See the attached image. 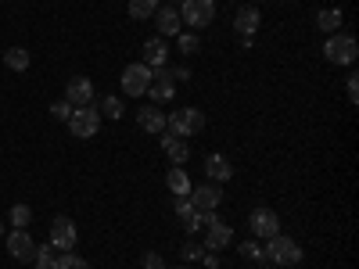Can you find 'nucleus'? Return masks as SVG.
<instances>
[{
	"label": "nucleus",
	"instance_id": "1",
	"mask_svg": "<svg viewBox=\"0 0 359 269\" xmlns=\"http://www.w3.org/2000/svg\"><path fill=\"white\" fill-rule=\"evenodd\" d=\"M359 57V43H355V36L352 33H334V36H327V43H323V62L327 65H352Z\"/></svg>",
	"mask_w": 359,
	"mask_h": 269
},
{
	"label": "nucleus",
	"instance_id": "2",
	"mask_svg": "<svg viewBox=\"0 0 359 269\" xmlns=\"http://www.w3.org/2000/svg\"><path fill=\"white\" fill-rule=\"evenodd\" d=\"M205 130V115H201V108H176L172 115H165V133H172V137H194V133H201Z\"/></svg>",
	"mask_w": 359,
	"mask_h": 269
},
{
	"label": "nucleus",
	"instance_id": "3",
	"mask_svg": "<svg viewBox=\"0 0 359 269\" xmlns=\"http://www.w3.org/2000/svg\"><path fill=\"white\" fill-rule=\"evenodd\" d=\"M266 258L269 262H273V265H298V262H302V244H298V241H291V237H284V233H277V237H269V241H266Z\"/></svg>",
	"mask_w": 359,
	"mask_h": 269
},
{
	"label": "nucleus",
	"instance_id": "4",
	"mask_svg": "<svg viewBox=\"0 0 359 269\" xmlns=\"http://www.w3.org/2000/svg\"><path fill=\"white\" fill-rule=\"evenodd\" d=\"M180 22L191 25V33L212 25L216 22V0H187V4H180Z\"/></svg>",
	"mask_w": 359,
	"mask_h": 269
},
{
	"label": "nucleus",
	"instance_id": "5",
	"mask_svg": "<svg viewBox=\"0 0 359 269\" xmlns=\"http://www.w3.org/2000/svg\"><path fill=\"white\" fill-rule=\"evenodd\" d=\"M151 76H155V69H147L144 62L126 65L123 76H118V83H123V94H126V97H144L147 86H151Z\"/></svg>",
	"mask_w": 359,
	"mask_h": 269
},
{
	"label": "nucleus",
	"instance_id": "6",
	"mask_svg": "<svg viewBox=\"0 0 359 269\" xmlns=\"http://www.w3.org/2000/svg\"><path fill=\"white\" fill-rule=\"evenodd\" d=\"M65 126L72 130V137L90 140V137H97V130H101V115H97L94 104H83V108H72V118Z\"/></svg>",
	"mask_w": 359,
	"mask_h": 269
},
{
	"label": "nucleus",
	"instance_id": "7",
	"mask_svg": "<svg viewBox=\"0 0 359 269\" xmlns=\"http://www.w3.org/2000/svg\"><path fill=\"white\" fill-rule=\"evenodd\" d=\"M248 230L252 237H262V241H269V237H277L280 233V216L273 212V208H252L248 212Z\"/></svg>",
	"mask_w": 359,
	"mask_h": 269
},
{
	"label": "nucleus",
	"instance_id": "8",
	"mask_svg": "<svg viewBox=\"0 0 359 269\" xmlns=\"http://www.w3.org/2000/svg\"><path fill=\"white\" fill-rule=\"evenodd\" d=\"M76 241H79V230H76V223L69 219V216H57L54 223H50V248L54 251H72L76 248Z\"/></svg>",
	"mask_w": 359,
	"mask_h": 269
},
{
	"label": "nucleus",
	"instance_id": "9",
	"mask_svg": "<svg viewBox=\"0 0 359 269\" xmlns=\"http://www.w3.org/2000/svg\"><path fill=\"white\" fill-rule=\"evenodd\" d=\"M144 97H151V104H169V101L176 97V79L169 76V65H165V69H155L151 86H147Z\"/></svg>",
	"mask_w": 359,
	"mask_h": 269
},
{
	"label": "nucleus",
	"instance_id": "10",
	"mask_svg": "<svg viewBox=\"0 0 359 269\" xmlns=\"http://www.w3.org/2000/svg\"><path fill=\"white\" fill-rule=\"evenodd\" d=\"M4 244H8V255L18 258V262H33L36 258V241L29 237V230H11L4 237Z\"/></svg>",
	"mask_w": 359,
	"mask_h": 269
},
{
	"label": "nucleus",
	"instance_id": "11",
	"mask_svg": "<svg viewBox=\"0 0 359 269\" xmlns=\"http://www.w3.org/2000/svg\"><path fill=\"white\" fill-rule=\"evenodd\" d=\"M191 205L201 208V212H216V208L223 205V187L219 184H201V187H191Z\"/></svg>",
	"mask_w": 359,
	"mask_h": 269
},
{
	"label": "nucleus",
	"instance_id": "12",
	"mask_svg": "<svg viewBox=\"0 0 359 269\" xmlns=\"http://www.w3.org/2000/svg\"><path fill=\"white\" fill-rule=\"evenodd\" d=\"M233 244V226L230 223H223V219H216V223H208L205 226V251H223V248H230Z\"/></svg>",
	"mask_w": 359,
	"mask_h": 269
},
{
	"label": "nucleus",
	"instance_id": "13",
	"mask_svg": "<svg viewBox=\"0 0 359 269\" xmlns=\"http://www.w3.org/2000/svg\"><path fill=\"white\" fill-rule=\"evenodd\" d=\"M151 18H155V29H158V36H162V40L184 33V22H180V8H172V4H169V8L158 4V11H155Z\"/></svg>",
	"mask_w": 359,
	"mask_h": 269
},
{
	"label": "nucleus",
	"instance_id": "14",
	"mask_svg": "<svg viewBox=\"0 0 359 269\" xmlns=\"http://www.w3.org/2000/svg\"><path fill=\"white\" fill-rule=\"evenodd\" d=\"M94 79H86V76H76V79H69V86H65V101L72 104V108H83V104H94Z\"/></svg>",
	"mask_w": 359,
	"mask_h": 269
},
{
	"label": "nucleus",
	"instance_id": "15",
	"mask_svg": "<svg viewBox=\"0 0 359 269\" xmlns=\"http://www.w3.org/2000/svg\"><path fill=\"white\" fill-rule=\"evenodd\" d=\"M137 126L144 130V133H165V111H162V104H147V108H140L137 111Z\"/></svg>",
	"mask_w": 359,
	"mask_h": 269
},
{
	"label": "nucleus",
	"instance_id": "16",
	"mask_svg": "<svg viewBox=\"0 0 359 269\" xmlns=\"http://www.w3.org/2000/svg\"><path fill=\"white\" fill-rule=\"evenodd\" d=\"M158 144H162V151H165V158H169L172 165H184V162L191 158V147H187V140H184V137L158 133Z\"/></svg>",
	"mask_w": 359,
	"mask_h": 269
},
{
	"label": "nucleus",
	"instance_id": "17",
	"mask_svg": "<svg viewBox=\"0 0 359 269\" xmlns=\"http://www.w3.org/2000/svg\"><path fill=\"white\" fill-rule=\"evenodd\" d=\"M144 65L147 69H165L169 65V43L162 36H151L144 43Z\"/></svg>",
	"mask_w": 359,
	"mask_h": 269
},
{
	"label": "nucleus",
	"instance_id": "18",
	"mask_svg": "<svg viewBox=\"0 0 359 269\" xmlns=\"http://www.w3.org/2000/svg\"><path fill=\"white\" fill-rule=\"evenodd\" d=\"M259 25H262V15H259L255 4H245L241 11L233 15V29H237L241 36H255V33H259Z\"/></svg>",
	"mask_w": 359,
	"mask_h": 269
},
{
	"label": "nucleus",
	"instance_id": "19",
	"mask_svg": "<svg viewBox=\"0 0 359 269\" xmlns=\"http://www.w3.org/2000/svg\"><path fill=\"white\" fill-rule=\"evenodd\" d=\"M205 176H208V184H219V187H223L226 179L233 176V165L216 151V155H208V158H205Z\"/></svg>",
	"mask_w": 359,
	"mask_h": 269
},
{
	"label": "nucleus",
	"instance_id": "20",
	"mask_svg": "<svg viewBox=\"0 0 359 269\" xmlns=\"http://www.w3.org/2000/svg\"><path fill=\"white\" fill-rule=\"evenodd\" d=\"M165 187H169L172 198H187L194 184H191V176L184 172V165H172V169L165 172Z\"/></svg>",
	"mask_w": 359,
	"mask_h": 269
},
{
	"label": "nucleus",
	"instance_id": "21",
	"mask_svg": "<svg viewBox=\"0 0 359 269\" xmlns=\"http://www.w3.org/2000/svg\"><path fill=\"white\" fill-rule=\"evenodd\" d=\"M341 22H345L341 8H323V11L316 15V29H320V33H327V36L341 33Z\"/></svg>",
	"mask_w": 359,
	"mask_h": 269
},
{
	"label": "nucleus",
	"instance_id": "22",
	"mask_svg": "<svg viewBox=\"0 0 359 269\" xmlns=\"http://www.w3.org/2000/svg\"><path fill=\"white\" fill-rule=\"evenodd\" d=\"M94 108H97L101 118H104V115H108V118H123V111H126V108H123V97H115V94L94 97Z\"/></svg>",
	"mask_w": 359,
	"mask_h": 269
},
{
	"label": "nucleus",
	"instance_id": "23",
	"mask_svg": "<svg viewBox=\"0 0 359 269\" xmlns=\"http://www.w3.org/2000/svg\"><path fill=\"white\" fill-rule=\"evenodd\" d=\"M4 65H8L11 72H25L29 65H33V57H29L25 47H8V50H4Z\"/></svg>",
	"mask_w": 359,
	"mask_h": 269
},
{
	"label": "nucleus",
	"instance_id": "24",
	"mask_svg": "<svg viewBox=\"0 0 359 269\" xmlns=\"http://www.w3.org/2000/svg\"><path fill=\"white\" fill-rule=\"evenodd\" d=\"M216 219H219L216 212H201V208H194V216L184 223V230H187V237H194V233H201L208 223H216Z\"/></svg>",
	"mask_w": 359,
	"mask_h": 269
},
{
	"label": "nucleus",
	"instance_id": "25",
	"mask_svg": "<svg viewBox=\"0 0 359 269\" xmlns=\"http://www.w3.org/2000/svg\"><path fill=\"white\" fill-rule=\"evenodd\" d=\"M158 11V0H130V18L144 22V18H151Z\"/></svg>",
	"mask_w": 359,
	"mask_h": 269
},
{
	"label": "nucleus",
	"instance_id": "26",
	"mask_svg": "<svg viewBox=\"0 0 359 269\" xmlns=\"http://www.w3.org/2000/svg\"><path fill=\"white\" fill-rule=\"evenodd\" d=\"M33 269H57V251L50 244L36 248V258H33Z\"/></svg>",
	"mask_w": 359,
	"mask_h": 269
},
{
	"label": "nucleus",
	"instance_id": "27",
	"mask_svg": "<svg viewBox=\"0 0 359 269\" xmlns=\"http://www.w3.org/2000/svg\"><path fill=\"white\" fill-rule=\"evenodd\" d=\"M176 50H180V54H187V57H191V54H198V50H201L198 33H180V36H176Z\"/></svg>",
	"mask_w": 359,
	"mask_h": 269
},
{
	"label": "nucleus",
	"instance_id": "28",
	"mask_svg": "<svg viewBox=\"0 0 359 269\" xmlns=\"http://www.w3.org/2000/svg\"><path fill=\"white\" fill-rule=\"evenodd\" d=\"M29 223H33V208H29V205H15L11 208V226L15 230H25Z\"/></svg>",
	"mask_w": 359,
	"mask_h": 269
},
{
	"label": "nucleus",
	"instance_id": "29",
	"mask_svg": "<svg viewBox=\"0 0 359 269\" xmlns=\"http://www.w3.org/2000/svg\"><path fill=\"white\" fill-rule=\"evenodd\" d=\"M57 269H90V262L79 258L76 251H57Z\"/></svg>",
	"mask_w": 359,
	"mask_h": 269
},
{
	"label": "nucleus",
	"instance_id": "30",
	"mask_svg": "<svg viewBox=\"0 0 359 269\" xmlns=\"http://www.w3.org/2000/svg\"><path fill=\"white\" fill-rule=\"evenodd\" d=\"M172 212L180 216V223H187V219L194 216V205H191V198H176V201H172Z\"/></svg>",
	"mask_w": 359,
	"mask_h": 269
},
{
	"label": "nucleus",
	"instance_id": "31",
	"mask_svg": "<svg viewBox=\"0 0 359 269\" xmlns=\"http://www.w3.org/2000/svg\"><path fill=\"white\" fill-rule=\"evenodd\" d=\"M201 255H205V248L198 241H187L184 248H180V258H184V262H201Z\"/></svg>",
	"mask_w": 359,
	"mask_h": 269
},
{
	"label": "nucleus",
	"instance_id": "32",
	"mask_svg": "<svg viewBox=\"0 0 359 269\" xmlns=\"http://www.w3.org/2000/svg\"><path fill=\"white\" fill-rule=\"evenodd\" d=\"M50 115L57 118V123H69V118H72V104H69L65 97H62V101H54V104H50Z\"/></svg>",
	"mask_w": 359,
	"mask_h": 269
},
{
	"label": "nucleus",
	"instance_id": "33",
	"mask_svg": "<svg viewBox=\"0 0 359 269\" xmlns=\"http://www.w3.org/2000/svg\"><path fill=\"white\" fill-rule=\"evenodd\" d=\"M241 255H245L248 262H262V258H266L262 244H255V241H245V244H241Z\"/></svg>",
	"mask_w": 359,
	"mask_h": 269
},
{
	"label": "nucleus",
	"instance_id": "34",
	"mask_svg": "<svg viewBox=\"0 0 359 269\" xmlns=\"http://www.w3.org/2000/svg\"><path fill=\"white\" fill-rule=\"evenodd\" d=\"M345 94L352 104H359V76L355 72H348V79H345Z\"/></svg>",
	"mask_w": 359,
	"mask_h": 269
},
{
	"label": "nucleus",
	"instance_id": "35",
	"mask_svg": "<svg viewBox=\"0 0 359 269\" xmlns=\"http://www.w3.org/2000/svg\"><path fill=\"white\" fill-rule=\"evenodd\" d=\"M144 269H165V258L158 251H144Z\"/></svg>",
	"mask_w": 359,
	"mask_h": 269
},
{
	"label": "nucleus",
	"instance_id": "36",
	"mask_svg": "<svg viewBox=\"0 0 359 269\" xmlns=\"http://www.w3.org/2000/svg\"><path fill=\"white\" fill-rule=\"evenodd\" d=\"M201 262H205V269H219V251H205Z\"/></svg>",
	"mask_w": 359,
	"mask_h": 269
},
{
	"label": "nucleus",
	"instance_id": "37",
	"mask_svg": "<svg viewBox=\"0 0 359 269\" xmlns=\"http://www.w3.org/2000/svg\"><path fill=\"white\" fill-rule=\"evenodd\" d=\"M169 76H172L176 83H184V79H191V72H187V69H169Z\"/></svg>",
	"mask_w": 359,
	"mask_h": 269
},
{
	"label": "nucleus",
	"instance_id": "38",
	"mask_svg": "<svg viewBox=\"0 0 359 269\" xmlns=\"http://www.w3.org/2000/svg\"><path fill=\"white\" fill-rule=\"evenodd\" d=\"M172 4H176V8H180V4H187V0H172Z\"/></svg>",
	"mask_w": 359,
	"mask_h": 269
},
{
	"label": "nucleus",
	"instance_id": "39",
	"mask_svg": "<svg viewBox=\"0 0 359 269\" xmlns=\"http://www.w3.org/2000/svg\"><path fill=\"white\" fill-rule=\"evenodd\" d=\"M0 237H4V223H0Z\"/></svg>",
	"mask_w": 359,
	"mask_h": 269
},
{
	"label": "nucleus",
	"instance_id": "40",
	"mask_svg": "<svg viewBox=\"0 0 359 269\" xmlns=\"http://www.w3.org/2000/svg\"><path fill=\"white\" fill-rule=\"evenodd\" d=\"M245 4H259V0H245Z\"/></svg>",
	"mask_w": 359,
	"mask_h": 269
},
{
	"label": "nucleus",
	"instance_id": "41",
	"mask_svg": "<svg viewBox=\"0 0 359 269\" xmlns=\"http://www.w3.org/2000/svg\"><path fill=\"white\" fill-rule=\"evenodd\" d=\"M180 269H191V265H180Z\"/></svg>",
	"mask_w": 359,
	"mask_h": 269
}]
</instances>
